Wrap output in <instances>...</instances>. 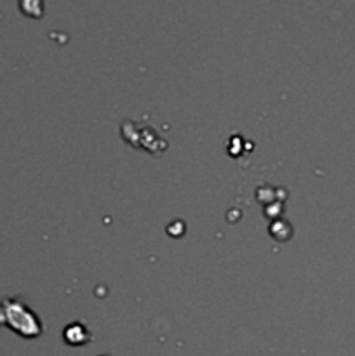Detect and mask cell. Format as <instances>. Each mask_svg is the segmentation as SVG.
I'll use <instances>...</instances> for the list:
<instances>
[{"label": "cell", "instance_id": "7a4b0ae2", "mask_svg": "<svg viewBox=\"0 0 355 356\" xmlns=\"http://www.w3.org/2000/svg\"><path fill=\"white\" fill-rule=\"evenodd\" d=\"M63 339H65V343L68 344V346L79 348L90 343L93 336H90V332L87 330V327L84 325V323L73 322L65 327V330H63Z\"/></svg>", "mask_w": 355, "mask_h": 356}, {"label": "cell", "instance_id": "277c9868", "mask_svg": "<svg viewBox=\"0 0 355 356\" xmlns=\"http://www.w3.org/2000/svg\"><path fill=\"white\" fill-rule=\"evenodd\" d=\"M101 356H108V355H101Z\"/></svg>", "mask_w": 355, "mask_h": 356}, {"label": "cell", "instance_id": "6da1fadb", "mask_svg": "<svg viewBox=\"0 0 355 356\" xmlns=\"http://www.w3.org/2000/svg\"><path fill=\"white\" fill-rule=\"evenodd\" d=\"M0 327H6L23 339H37L44 332L37 313L16 298L0 301Z\"/></svg>", "mask_w": 355, "mask_h": 356}, {"label": "cell", "instance_id": "3957f363", "mask_svg": "<svg viewBox=\"0 0 355 356\" xmlns=\"http://www.w3.org/2000/svg\"><path fill=\"white\" fill-rule=\"evenodd\" d=\"M19 7L30 17H40L44 14V0H19Z\"/></svg>", "mask_w": 355, "mask_h": 356}]
</instances>
